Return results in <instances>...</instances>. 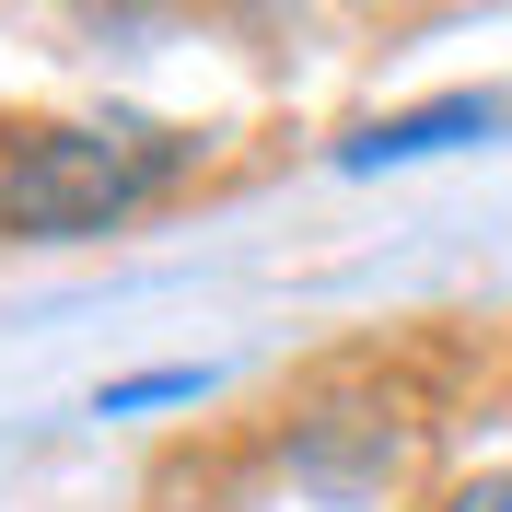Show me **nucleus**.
Instances as JSON below:
<instances>
[{
	"label": "nucleus",
	"mask_w": 512,
	"mask_h": 512,
	"mask_svg": "<svg viewBox=\"0 0 512 512\" xmlns=\"http://www.w3.org/2000/svg\"><path fill=\"white\" fill-rule=\"evenodd\" d=\"M175 163H187V140H163V128H47L0 163V198H12V233H105Z\"/></svg>",
	"instance_id": "nucleus-1"
},
{
	"label": "nucleus",
	"mask_w": 512,
	"mask_h": 512,
	"mask_svg": "<svg viewBox=\"0 0 512 512\" xmlns=\"http://www.w3.org/2000/svg\"><path fill=\"white\" fill-rule=\"evenodd\" d=\"M478 128H489V105H478V94H454V105H419V117L361 128L350 163H419V152H443V140H478Z\"/></svg>",
	"instance_id": "nucleus-2"
},
{
	"label": "nucleus",
	"mask_w": 512,
	"mask_h": 512,
	"mask_svg": "<svg viewBox=\"0 0 512 512\" xmlns=\"http://www.w3.org/2000/svg\"><path fill=\"white\" fill-rule=\"evenodd\" d=\"M454 512H512V478H466V489H454Z\"/></svg>",
	"instance_id": "nucleus-3"
},
{
	"label": "nucleus",
	"mask_w": 512,
	"mask_h": 512,
	"mask_svg": "<svg viewBox=\"0 0 512 512\" xmlns=\"http://www.w3.org/2000/svg\"><path fill=\"white\" fill-rule=\"evenodd\" d=\"M0 222H12V198H0Z\"/></svg>",
	"instance_id": "nucleus-4"
}]
</instances>
